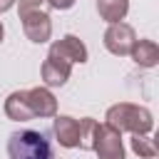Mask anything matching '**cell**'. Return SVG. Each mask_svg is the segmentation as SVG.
I'll return each instance as SVG.
<instances>
[{"label": "cell", "mask_w": 159, "mask_h": 159, "mask_svg": "<svg viewBox=\"0 0 159 159\" xmlns=\"http://www.w3.org/2000/svg\"><path fill=\"white\" fill-rule=\"evenodd\" d=\"M89 60L87 45L77 37V35H65L60 40H55L47 50V57L42 62V82L45 87H62L75 65H84Z\"/></svg>", "instance_id": "cell-1"}, {"label": "cell", "mask_w": 159, "mask_h": 159, "mask_svg": "<svg viewBox=\"0 0 159 159\" xmlns=\"http://www.w3.org/2000/svg\"><path fill=\"white\" fill-rule=\"evenodd\" d=\"M104 122L119 132H129V134H149L154 129V117L147 107L142 104H132V102H119L112 104L104 114Z\"/></svg>", "instance_id": "cell-2"}, {"label": "cell", "mask_w": 159, "mask_h": 159, "mask_svg": "<svg viewBox=\"0 0 159 159\" xmlns=\"http://www.w3.org/2000/svg\"><path fill=\"white\" fill-rule=\"evenodd\" d=\"M45 0H17V15L22 20V32L30 42L42 45L52 37V20Z\"/></svg>", "instance_id": "cell-3"}, {"label": "cell", "mask_w": 159, "mask_h": 159, "mask_svg": "<svg viewBox=\"0 0 159 159\" xmlns=\"http://www.w3.org/2000/svg\"><path fill=\"white\" fill-rule=\"evenodd\" d=\"M7 157L10 159H55L47 137L35 129L12 132L7 139Z\"/></svg>", "instance_id": "cell-4"}, {"label": "cell", "mask_w": 159, "mask_h": 159, "mask_svg": "<svg viewBox=\"0 0 159 159\" xmlns=\"http://www.w3.org/2000/svg\"><path fill=\"white\" fill-rule=\"evenodd\" d=\"M92 152L97 154V159H124V142H122V132L104 124H97V134H94V144Z\"/></svg>", "instance_id": "cell-5"}, {"label": "cell", "mask_w": 159, "mask_h": 159, "mask_svg": "<svg viewBox=\"0 0 159 159\" xmlns=\"http://www.w3.org/2000/svg\"><path fill=\"white\" fill-rule=\"evenodd\" d=\"M134 42H137V32L127 22H112L104 30V47H107V52H112L117 57H127L132 52Z\"/></svg>", "instance_id": "cell-6"}, {"label": "cell", "mask_w": 159, "mask_h": 159, "mask_svg": "<svg viewBox=\"0 0 159 159\" xmlns=\"http://www.w3.org/2000/svg\"><path fill=\"white\" fill-rule=\"evenodd\" d=\"M52 132H55V139L60 142V147L77 149V144H80V119H75L70 114H55Z\"/></svg>", "instance_id": "cell-7"}, {"label": "cell", "mask_w": 159, "mask_h": 159, "mask_svg": "<svg viewBox=\"0 0 159 159\" xmlns=\"http://www.w3.org/2000/svg\"><path fill=\"white\" fill-rule=\"evenodd\" d=\"M27 99H30V107H32L35 117L47 119V117L57 114V99L50 92V87H30L27 89Z\"/></svg>", "instance_id": "cell-8"}, {"label": "cell", "mask_w": 159, "mask_h": 159, "mask_svg": "<svg viewBox=\"0 0 159 159\" xmlns=\"http://www.w3.org/2000/svg\"><path fill=\"white\" fill-rule=\"evenodd\" d=\"M5 117L12 119V122H30V119H35L30 99H27V89H15V92L7 94V99H5Z\"/></svg>", "instance_id": "cell-9"}, {"label": "cell", "mask_w": 159, "mask_h": 159, "mask_svg": "<svg viewBox=\"0 0 159 159\" xmlns=\"http://www.w3.org/2000/svg\"><path fill=\"white\" fill-rule=\"evenodd\" d=\"M129 57L139 65V67H157V62H159V47H157V42L154 40H147V37H142V40H137L134 42V47H132V52H129Z\"/></svg>", "instance_id": "cell-10"}, {"label": "cell", "mask_w": 159, "mask_h": 159, "mask_svg": "<svg viewBox=\"0 0 159 159\" xmlns=\"http://www.w3.org/2000/svg\"><path fill=\"white\" fill-rule=\"evenodd\" d=\"M97 12L107 25L122 22L129 12V0H97Z\"/></svg>", "instance_id": "cell-11"}, {"label": "cell", "mask_w": 159, "mask_h": 159, "mask_svg": "<svg viewBox=\"0 0 159 159\" xmlns=\"http://www.w3.org/2000/svg\"><path fill=\"white\" fill-rule=\"evenodd\" d=\"M97 119H92V117H84V119H80V149H84V152H92V144H94V134H97Z\"/></svg>", "instance_id": "cell-12"}, {"label": "cell", "mask_w": 159, "mask_h": 159, "mask_svg": "<svg viewBox=\"0 0 159 159\" xmlns=\"http://www.w3.org/2000/svg\"><path fill=\"white\" fill-rule=\"evenodd\" d=\"M132 152L142 159H154L157 144H154V139H149V134H132Z\"/></svg>", "instance_id": "cell-13"}, {"label": "cell", "mask_w": 159, "mask_h": 159, "mask_svg": "<svg viewBox=\"0 0 159 159\" xmlns=\"http://www.w3.org/2000/svg\"><path fill=\"white\" fill-rule=\"evenodd\" d=\"M47 2V7H52V10H70L77 0H45Z\"/></svg>", "instance_id": "cell-14"}, {"label": "cell", "mask_w": 159, "mask_h": 159, "mask_svg": "<svg viewBox=\"0 0 159 159\" xmlns=\"http://www.w3.org/2000/svg\"><path fill=\"white\" fill-rule=\"evenodd\" d=\"M12 5H15V0H0V15H2V12H7Z\"/></svg>", "instance_id": "cell-15"}, {"label": "cell", "mask_w": 159, "mask_h": 159, "mask_svg": "<svg viewBox=\"0 0 159 159\" xmlns=\"http://www.w3.org/2000/svg\"><path fill=\"white\" fill-rule=\"evenodd\" d=\"M2 35H5V27H2V22H0V42H2Z\"/></svg>", "instance_id": "cell-16"}]
</instances>
